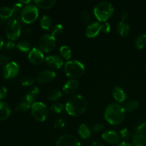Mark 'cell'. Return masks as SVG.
Here are the masks:
<instances>
[{
  "label": "cell",
  "instance_id": "6da1fadb",
  "mask_svg": "<svg viewBox=\"0 0 146 146\" xmlns=\"http://www.w3.org/2000/svg\"><path fill=\"white\" fill-rule=\"evenodd\" d=\"M104 118L111 125L121 124L125 118V111L123 106L115 103L109 104L104 111Z\"/></svg>",
  "mask_w": 146,
  "mask_h": 146
},
{
  "label": "cell",
  "instance_id": "7a4b0ae2",
  "mask_svg": "<svg viewBox=\"0 0 146 146\" xmlns=\"http://www.w3.org/2000/svg\"><path fill=\"white\" fill-rule=\"evenodd\" d=\"M87 108V101L82 96L74 95L70 97L65 105L67 113L73 117H78L84 113Z\"/></svg>",
  "mask_w": 146,
  "mask_h": 146
},
{
  "label": "cell",
  "instance_id": "3957f363",
  "mask_svg": "<svg viewBox=\"0 0 146 146\" xmlns=\"http://www.w3.org/2000/svg\"><path fill=\"white\" fill-rule=\"evenodd\" d=\"M114 9V6L109 1H101L94 7V17L99 22H107L113 14Z\"/></svg>",
  "mask_w": 146,
  "mask_h": 146
},
{
  "label": "cell",
  "instance_id": "277c9868",
  "mask_svg": "<svg viewBox=\"0 0 146 146\" xmlns=\"http://www.w3.org/2000/svg\"><path fill=\"white\" fill-rule=\"evenodd\" d=\"M64 71L66 76L71 79H77L85 74V66L78 60H70L64 64Z\"/></svg>",
  "mask_w": 146,
  "mask_h": 146
},
{
  "label": "cell",
  "instance_id": "5b68a950",
  "mask_svg": "<svg viewBox=\"0 0 146 146\" xmlns=\"http://www.w3.org/2000/svg\"><path fill=\"white\" fill-rule=\"evenodd\" d=\"M38 15H39L38 9L34 4H30L24 6L20 13L21 21L27 24H31L35 22L38 19Z\"/></svg>",
  "mask_w": 146,
  "mask_h": 146
},
{
  "label": "cell",
  "instance_id": "8992f818",
  "mask_svg": "<svg viewBox=\"0 0 146 146\" xmlns=\"http://www.w3.org/2000/svg\"><path fill=\"white\" fill-rule=\"evenodd\" d=\"M31 113L36 121L44 122L48 115V109L43 102L36 101L31 106Z\"/></svg>",
  "mask_w": 146,
  "mask_h": 146
},
{
  "label": "cell",
  "instance_id": "52a82bcc",
  "mask_svg": "<svg viewBox=\"0 0 146 146\" xmlns=\"http://www.w3.org/2000/svg\"><path fill=\"white\" fill-rule=\"evenodd\" d=\"M21 32V26L17 19H11L7 22L5 28V34L7 38L13 41L20 36Z\"/></svg>",
  "mask_w": 146,
  "mask_h": 146
},
{
  "label": "cell",
  "instance_id": "ba28073f",
  "mask_svg": "<svg viewBox=\"0 0 146 146\" xmlns=\"http://www.w3.org/2000/svg\"><path fill=\"white\" fill-rule=\"evenodd\" d=\"M56 46V37L51 34H46L38 40V48L42 52L49 53L52 51Z\"/></svg>",
  "mask_w": 146,
  "mask_h": 146
},
{
  "label": "cell",
  "instance_id": "9c48e42d",
  "mask_svg": "<svg viewBox=\"0 0 146 146\" xmlns=\"http://www.w3.org/2000/svg\"><path fill=\"white\" fill-rule=\"evenodd\" d=\"M56 146H81L79 140L71 134H64L57 138Z\"/></svg>",
  "mask_w": 146,
  "mask_h": 146
},
{
  "label": "cell",
  "instance_id": "30bf717a",
  "mask_svg": "<svg viewBox=\"0 0 146 146\" xmlns=\"http://www.w3.org/2000/svg\"><path fill=\"white\" fill-rule=\"evenodd\" d=\"M20 68L15 61H9L4 65L2 70L3 76L6 79H12L17 77L19 73Z\"/></svg>",
  "mask_w": 146,
  "mask_h": 146
},
{
  "label": "cell",
  "instance_id": "8fae6325",
  "mask_svg": "<svg viewBox=\"0 0 146 146\" xmlns=\"http://www.w3.org/2000/svg\"><path fill=\"white\" fill-rule=\"evenodd\" d=\"M28 60L31 64L38 66L41 65L45 61V57H44V53L39 49V48H31V51L28 54Z\"/></svg>",
  "mask_w": 146,
  "mask_h": 146
},
{
  "label": "cell",
  "instance_id": "7c38bea8",
  "mask_svg": "<svg viewBox=\"0 0 146 146\" xmlns=\"http://www.w3.org/2000/svg\"><path fill=\"white\" fill-rule=\"evenodd\" d=\"M102 29V24L99 21H94L88 24L86 29L85 34L87 38H94L98 36V34L101 31Z\"/></svg>",
  "mask_w": 146,
  "mask_h": 146
},
{
  "label": "cell",
  "instance_id": "4fadbf2b",
  "mask_svg": "<svg viewBox=\"0 0 146 146\" xmlns=\"http://www.w3.org/2000/svg\"><path fill=\"white\" fill-rule=\"evenodd\" d=\"M46 64L54 69H60L64 66V60L60 56L51 54L45 58Z\"/></svg>",
  "mask_w": 146,
  "mask_h": 146
},
{
  "label": "cell",
  "instance_id": "5bb4252c",
  "mask_svg": "<svg viewBox=\"0 0 146 146\" xmlns=\"http://www.w3.org/2000/svg\"><path fill=\"white\" fill-rule=\"evenodd\" d=\"M56 74L52 70H45L37 75L36 80L41 84H48L54 80Z\"/></svg>",
  "mask_w": 146,
  "mask_h": 146
},
{
  "label": "cell",
  "instance_id": "9a60e30c",
  "mask_svg": "<svg viewBox=\"0 0 146 146\" xmlns=\"http://www.w3.org/2000/svg\"><path fill=\"white\" fill-rule=\"evenodd\" d=\"M102 138L106 143L111 145H116L119 143L121 141L119 134L113 130L104 131L102 133Z\"/></svg>",
  "mask_w": 146,
  "mask_h": 146
},
{
  "label": "cell",
  "instance_id": "2e32d148",
  "mask_svg": "<svg viewBox=\"0 0 146 146\" xmlns=\"http://www.w3.org/2000/svg\"><path fill=\"white\" fill-rule=\"evenodd\" d=\"M80 83L76 79H70L63 86V91L66 94H74L79 88Z\"/></svg>",
  "mask_w": 146,
  "mask_h": 146
},
{
  "label": "cell",
  "instance_id": "e0dca14e",
  "mask_svg": "<svg viewBox=\"0 0 146 146\" xmlns=\"http://www.w3.org/2000/svg\"><path fill=\"white\" fill-rule=\"evenodd\" d=\"M113 96L116 102L123 103L126 100L127 94L122 88L115 86L113 90Z\"/></svg>",
  "mask_w": 146,
  "mask_h": 146
},
{
  "label": "cell",
  "instance_id": "ac0fdd59",
  "mask_svg": "<svg viewBox=\"0 0 146 146\" xmlns=\"http://www.w3.org/2000/svg\"><path fill=\"white\" fill-rule=\"evenodd\" d=\"M11 113V110L9 106L6 103L0 101V121H5L8 119Z\"/></svg>",
  "mask_w": 146,
  "mask_h": 146
},
{
  "label": "cell",
  "instance_id": "d6986e66",
  "mask_svg": "<svg viewBox=\"0 0 146 146\" xmlns=\"http://www.w3.org/2000/svg\"><path fill=\"white\" fill-rule=\"evenodd\" d=\"M56 3L55 0H35L34 1V4L38 7V9H50Z\"/></svg>",
  "mask_w": 146,
  "mask_h": 146
},
{
  "label": "cell",
  "instance_id": "ffe728a7",
  "mask_svg": "<svg viewBox=\"0 0 146 146\" xmlns=\"http://www.w3.org/2000/svg\"><path fill=\"white\" fill-rule=\"evenodd\" d=\"M117 32L121 36L125 38V37L128 36L130 34V31H131V29H130L129 25L128 24L125 22V21H120L118 22V25H117Z\"/></svg>",
  "mask_w": 146,
  "mask_h": 146
},
{
  "label": "cell",
  "instance_id": "44dd1931",
  "mask_svg": "<svg viewBox=\"0 0 146 146\" xmlns=\"http://www.w3.org/2000/svg\"><path fill=\"white\" fill-rule=\"evenodd\" d=\"M13 14L14 11L11 8L7 7H0V21L4 22L9 19L13 16Z\"/></svg>",
  "mask_w": 146,
  "mask_h": 146
},
{
  "label": "cell",
  "instance_id": "7402d4cb",
  "mask_svg": "<svg viewBox=\"0 0 146 146\" xmlns=\"http://www.w3.org/2000/svg\"><path fill=\"white\" fill-rule=\"evenodd\" d=\"M40 27L44 30H49L53 28V20L50 16L45 15L42 16L40 19Z\"/></svg>",
  "mask_w": 146,
  "mask_h": 146
},
{
  "label": "cell",
  "instance_id": "603a6c76",
  "mask_svg": "<svg viewBox=\"0 0 146 146\" xmlns=\"http://www.w3.org/2000/svg\"><path fill=\"white\" fill-rule=\"evenodd\" d=\"M78 135H80L82 139L86 140L91 137V132L90 128H88V125L85 123H81V125L78 127Z\"/></svg>",
  "mask_w": 146,
  "mask_h": 146
},
{
  "label": "cell",
  "instance_id": "cb8c5ba5",
  "mask_svg": "<svg viewBox=\"0 0 146 146\" xmlns=\"http://www.w3.org/2000/svg\"><path fill=\"white\" fill-rule=\"evenodd\" d=\"M59 54L60 56H61L63 59L66 60L67 61H70L71 56H72V52H71V48L66 45H64L60 47Z\"/></svg>",
  "mask_w": 146,
  "mask_h": 146
},
{
  "label": "cell",
  "instance_id": "d4e9b609",
  "mask_svg": "<svg viewBox=\"0 0 146 146\" xmlns=\"http://www.w3.org/2000/svg\"><path fill=\"white\" fill-rule=\"evenodd\" d=\"M138 107H139V103L135 100H131V101L125 103V105L123 106V108L125 112L129 113L134 112L138 109Z\"/></svg>",
  "mask_w": 146,
  "mask_h": 146
},
{
  "label": "cell",
  "instance_id": "484cf974",
  "mask_svg": "<svg viewBox=\"0 0 146 146\" xmlns=\"http://www.w3.org/2000/svg\"><path fill=\"white\" fill-rule=\"evenodd\" d=\"M133 146H146V135L135 134L133 137Z\"/></svg>",
  "mask_w": 146,
  "mask_h": 146
},
{
  "label": "cell",
  "instance_id": "4316f807",
  "mask_svg": "<svg viewBox=\"0 0 146 146\" xmlns=\"http://www.w3.org/2000/svg\"><path fill=\"white\" fill-rule=\"evenodd\" d=\"M17 48L21 52L28 53L29 54V52L31 50V46L29 41L23 40V41H20L17 44Z\"/></svg>",
  "mask_w": 146,
  "mask_h": 146
},
{
  "label": "cell",
  "instance_id": "83f0119b",
  "mask_svg": "<svg viewBox=\"0 0 146 146\" xmlns=\"http://www.w3.org/2000/svg\"><path fill=\"white\" fill-rule=\"evenodd\" d=\"M135 46L138 49L141 50L146 46V34H141L135 38Z\"/></svg>",
  "mask_w": 146,
  "mask_h": 146
},
{
  "label": "cell",
  "instance_id": "f1b7e54d",
  "mask_svg": "<svg viewBox=\"0 0 146 146\" xmlns=\"http://www.w3.org/2000/svg\"><path fill=\"white\" fill-rule=\"evenodd\" d=\"M62 96V93L61 91L58 89L52 90L49 94H48V99L51 101H57L59 100Z\"/></svg>",
  "mask_w": 146,
  "mask_h": 146
},
{
  "label": "cell",
  "instance_id": "f546056e",
  "mask_svg": "<svg viewBox=\"0 0 146 146\" xmlns=\"http://www.w3.org/2000/svg\"><path fill=\"white\" fill-rule=\"evenodd\" d=\"M15 109L19 113H24L28 111L29 109H31V105L26 101H22L16 106Z\"/></svg>",
  "mask_w": 146,
  "mask_h": 146
},
{
  "label": "cell",
  "instance_id": "4dcf8cb0",
  "mask_svg": "<svg viewBox=\"0 0 146 146\" xmlns=\"http://www.w3.org/2000/svg\"><path fill=\"white\" fill-rule=\"evenodd\" d=\"M50 110L54 113L59 114L65 110V106L61 103H55L50 106Z\"/></svg>",
  "mask_w": 146,
  "mask_h": 146
},
{
  "label": "cell",
  "instance_id": "1f68e13d",
  "mask_svg": "<svg viewBox=\"0 0 146 146\" xmlns=\"http://www.w3.org/2000/svg\"><path fill=\"white\" fill-rule=\"evenodd\" d=\"M81 20L84 24H88L91 20V15L89 11L84 9L81 13Z\"/></svg>",
  "mask_w": 146,
  "mask_h": 146
},
{
  "label": "cell",
  "instance_id": "d6a6232c",
  "mask_svg": "<svg viewBox=\"0 0 146 146\" xmlns=\"http://www.w3.org/2000/svg\"><path fill=\"white\" fill-rule=\"evenodd\" d=\"M34 81H35V79L32 76H25L21 78L20 83H21V86H30L34 84Z\"/></svg>",
  "mask_w": 146,
  "mask_h": 146
},
{
  "label": "cell",
  "instance_id": "836d02e7",
  "mask_svg": "<svg viewBox=\"0 0 146 146\" xmlns=\"http://www.w3.org/2000/svg\"><path fill=\"white\" fill-rule=\"evenodd\" d=\"M119 135L121 139L123 140V142H126L129 139L131 133H130L128 128H123V129H121L120 131Z\"/></svg>",
  "mask_w": 146,
  "mask_h": 146
},
{
  "label": "cell",
  "instance_id": "e575fe53",
  "mask_svg": "<svg viewBox=\"0 0 146 146\" xmlns=\"http://www.w3.org/2000/svg\"><path fill=\"white\" fill-rule=\"evenodd\" d=\"M63 29H64V27H63V26L61 25V24H56L55 26L53 27L52 31H51V34H52L54 36L59 35V34H61V33H62Z\"/></svg>",
  "mask_w": 146,
  "mask_h": 146
},
{
  "label": "cell",
  "instance_id": "d590c367",
  "mask_svg": "<svg viewBox=\"0 0 146 146\" xmlns=\"http://www.w3.org/2000/svg\"><path fill=\"white\" fill-rule=\"evenodd\" d=\"M66 125V122L63 118H58L54 123V128L55 129H61Z\"/></svg>",
  "mask_w": 146,
  "mask_h": 146
},
{
  "label": "cell",
  "instance_id": "8d00e7d4",
  "mask_svg": "<svg viewBox=\"0 0 146 146\" xmlns=\"http://www.w3.org/2000/svg\"><path fill=\"white\" fill-rule=\"evenodd\" d=\"M137 134H141V135H146V121L140 124L135 129Z\"/></svg>",
  "mask_w": 146,
  "mask_h": 146
},
{
  "label": "cell",
  "instance_id": "74e56055",
  "mask_svg": "<svg viewBox=\"0 0 146 146\" xmlns=\"http://www.w3.org/2000/svg\"><path fill=\"white\" fill-rule=\"evenodd\" d=\"M35 99H36V97L34 96H33L32 94H31L30 93H28L27 94H26L24 98V101H26L27 103H28L30 105H32L34 103H35Z\"/></svg>",
  "mask_w": 146,
  "mask_h": 146
},
{
  "label": "cell",
  "instance_id": "f35d334b",
  "mask_svg": "<svg viewBox=\"0 0 146 146\" xmlns=\"http://www.w3.org/2000/svg\"><path fill=\"white\" fill-rule=\"evenodd\" d=\"M111 24L108 22H104L102 23V29H101V31H103L105 34H108V33L111 32Z\"/></svg>",
  "mask_w": 146,
  "mask_h": 146
},
{
  "label": "cell",
  "instance_id": "ab89813d",
  "mask_svg": "<svg viewBox=\"0 0 146 146\" xmlns=\"http://www.w3.org/2000/svg\"><path fill=\"white\" fill-rule=\"evenodd\" d=\"M23 4H21V3L20 2H17V3H15V4H13V7H12V10L14 12H19L21 13V10H22L23 9Z\"/></svg>",
  "mask_w": 146,
  "mask_h": 146
},
{
  "label": "cell",
  "instance_id": "60d3db41",
  "mask_svg": "<svg viewBox=\"0 0 146 146\" xmlns=\"http://www.w3.org/2000/svg\"><path fill=\"white\" fill-rule=\"evenodd\" d=\"M104 128V125L103 123H98L95 124L93 127V131H94L95 133H99L101 131H102Z\"/></svg>",
  "mask_w": 146,
  "mask_h": 146
},
{
  "label": "cell",
  "instance_id": "b9f144b4",
  "mask_svg": "<svg viewBox=\"0 0 146 146\" xmlns=\"http://www.w3.org/2000/svg\"><path fill=\"white\" fill-rule=\"evenodd\" d=\"M7 96V89L6 87H1L0 88V101L6 98Z\"/></svg>",
  "mask_w": 146,
  "mask_h": 146
},
{
  "label": "cell",
  "instance_id": "7bdbcfd3",
  "mask_svg": "<svg viewBox=\"0 0 146 146\" xmlns=\"http://www.w3.org/2000/svg\"><path fill=\"white\" fill-rule=\"evenodd\" d=\"M39 92H40V90H39V88H38V87H37V86L32 87L29 91L30 94H32V95L34 96L35 97H36L39 94Z\"/></svg>",
  "mask_w": 146,
  "mask_h": 146
},
{
  "label": "cell",
  "instance_id": "ee69618b",
  "mask_svg": "<svg viewBox=\"0 0 146 146\" xmlns=\"http://www.w3.org/2000/svg\"><path fill=\"white\" fill-rule=\"evenodd\" d=\"M9 58L7 56L4 55H0V65H2V64H7L8 63Z\"/></svg>",
  "mask_w": 146,
  "mask_h": 146
},
{
  "label": "cell",
  "instance_id": "f6af8a7d",
  "mask_svg": "<svg viewBox=\"0 0 146 146\" xmlns=\"http://www.w3.org/2000/svg\"><path fill=\"white\" fill-rule=\"evenodd\" d=\"M5 47L7 48H8V49H12V48H14V47H15V44H14V42H12L11 41H9L7 44H6Z\"/></svg>",
  "mask_w": 146,
  "mask_h": 146
},
{
  "label": "cell",
  "instance_id": "bcb514c9",
  "mask_svg": "<svg viewBox=\"0 0 146 146\" xmlns=\"http://www.w3.org/2000/svg\"><path fill=\"white\" fill-rule=\"evenodd\" d=\"M128 12H127V11H124L122 14V15H121V21H125V19L128 18Z\"/></svg>",
  "mask_w": 146,
  "mask_h": 146
},
{
  "label": "cell",
  "instance_id": "7dc6e473",
  "mask_svg": "<svg viewBox=\"0 0 146 146\" xmlns=\"http://www.w3.org/2000/svg\"><path fill=\"white\" fill-rule=\"evenodd\" d=\"M118 146H133L132 144H130L127 142H122L118 144Z\"/></svg>",
  "mask_w": 146,
  "mask_h": 146
},
{
  "label": "cell",
  "instance_id": "c3c4849f",
  "mask_svg": "<svg viewBox=\"0 0 146 146\" xmlns=\"http://www.w3.org/2000/svg\"><path fill=\"white\" fill-rule=\"evenodd\" d=\"M4 39H3L2 36L0 35V50H1V48H3V46H4Z\"/></svg>",
  "mask_w": 146,
  "mask_h": 146
},
{
  "label": "cell",
  "instance_id": "681fc988",
  "mask_svg": "<svg viewBox=\"0 0 146 146\" xmlns=\"http://www.w3.org/2000/svg\"><path fill=\"white\" fill-rule=\"evenodd\" d=\"M92 146H104V145L98 141H95V142L93 143Z\"/></svg>",
  "mask_w": 146,
  "mask_h": 146
},
{
  "label": "cell",
  "instance_id": "f907efd6",
  "mask_svg": "<svg viewBox=\"0 0 146 146\" xmlns=\"http://www.w3.org/2000/svg\"><path fill=\"white\" fill-rule=\"evenodd\" d=\"M20 3H21L22 4H25L26 5H28V4H30V3L31 2V1H20Z\"/></svg>",
  "mask_w": 146,
  "mask_h": 146
},
{
  "label": "cell",
  "instance_id": "816d5d0a",
  "mask_svg": "<svg viewBox=\"0 0 146 146\" xmlns=\"http://www.w3.org/2000/svg\"><path fill=\"white\" fill-rule=\"evenodd\" d=\"M144 69H145V71H146V65L145 66V67H144Z\"/></svg>",
  "mask_w": 146,
  "mask_h": 146
}]
</instances>
